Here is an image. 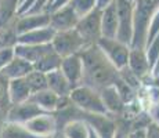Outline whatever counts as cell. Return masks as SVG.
I'll return each mask as SVG.
<instances>
[{"instance_id": "cell-21", "label": "cell", "mask_w": 159, "mask_h": 138, "mask_svg": "<svg viewBox=\"0 0 159 138\" xmlns=\"http://www.w3.org/2000/svg\"><path fill=\"white\" fill-rule=\"evenodd\" d=\"M30 101L39 105L44 112L47 113H53L56 112V106H57V101H58V96L54 94L53 91H50L48 88L42 91H38V93H33L32 96L29 97Z\"/></svg>"}, {"instance_id": "cell-35", "label": "cell", "mask_w": 159, "mask_h": 138, "mask_svg": "<svg viewBox=\"0 0 159 138\" xmlns=\"http://www.w3.org/2000/svg\"><path fill=\"white\" fill-rule=\"evenodd\" d=\"M129 2H133V0H129Z\"/></svg>"}, {"instance_id": "cell-5", "label": "cell", "mask_w": 159, "mask_h": 138, "mask_svg": "<svg viewBox=\"0 0 159 138\" xmlns=\"http://www.w3.org/2000/svg\"><path fill=\"white\" fill-rule=\"evenodd\" d=\"M118 10V32L116 40L129 46L133 39V7L129 0H116Z\"/></svg>"}, {"instance_id": "cell-29", "label": "cell", "mask_w": 159, "mask_h": 138, "mask_svg": "<svg viewBox=\"0 0 159 138\" xmlns=\"http://www.w3.org/2000/svg\"><path fill=\"white\" fill-rule=\"evenodd\" d=\"M15 57L14 54V47H4L0 48V70L4 68L8 62Z\"/></svg>"}, {"instance_id": "cell-8", "label": "cell", "mask_w": 159, "mask_h": 138, "mask_svg": "<svg viewBox=\"0 0 159 138\" xmlns=\"http://www.w3.org/2000/svg\"><path fill=\"white\" fill-rule=\"evenodd\" d=\"M44 112L43 109L39 105H36L33 101L26 100L25 102L21 104H15V105H11L10 109L7 112V118H6V122H13V123H26L30 119L36 118L39 115H43Z\"/></svg>"}, {"instance_id": "cell-30", "label": "cell", "mask_w": 159, "mask_h": 138, "mask_svg": "<svg viewBox=\"0 0 159 138\" xmlns=\"http://www.w3.org/2000/svg\"><path fill=\"white\" fill-rule=\"evenodd\" d=\"M145 138H159V124L158 123H149L145 128Z\"/></svg>"}, {"instance_id": "cell-34", "label": "cell", "mask_w": 159, "mask_h": 138, "mask_svg": "<svg viewBox=\"0 0 159 138\" xmlns=\"http://www.w3.org/2000/svg\"><path fill=\"white\" fill-rule=\"evenodd\" d=\"M154 83H155V87L159 88V73L157 76H154Z\"/></svg>"}, {"instance_id": "cell-12", "label": "cell", "mask_w": 159, "mask_h": 138, "mask_svg": "<svg viewBox=\"0 0 159 138\" xmlns=\"http://www.w3.org/2000/svg\"><path fill=\"white\" fill-rule=\"evenodd\" d=\"M118 32V10L116 0L101 10V38L115 39Z\"/></svg>"}, {"instance_id": "cell-17", "label": "cell", "mask_w": 159, "mask_h": 138, "mask_svg": "<svg viewBox=\"0 0 159 138\" xmlns=\"http://www.w3.org/2000/svg\"><path fill=\"white\" fill-rule=\"evenodd\" d=\"M46 79H47V88L50 91H53L58 97H69L72 87L60 69L46 73Z\"/></svg>"}, {"instance_id": "cell-9", "label": "cell", "mask_w": 159, "mask_h": 138, "mask_svg": "<svg viewBox=\"0 0 159 138\" xmlns=\"http://www.w3.org/2000/svg\"><path fill=\"white\" fill-rule=\"evenodd\" d=\"M32 134L40 138H53L57 133V123L53 113H43L24 123Z\"/></svg>"}, {"instance_id": "cell-13", "label": "cell", "mask_w": 159, "mask_h": 138, "mask_svg": "<svg viewBox=\"0 0 159 138\" xmlns=\"http://www.w3.org/2000/svg\"><path fill=\"white\" fill-rule=\"evenodd\" d=\"M79 21V17L75 13L73 6L71 7H65L61 10L56 11L50 17V26L53 28L56 32H62V30L73 29Z\"/></svg>"}, {"instance_id": "cell-19", "label": "cell", "mask_w": 159, "mask_h": 138, "mask_svg": "<svg viewBox=\"0 0 159 138\" xmlns=\"http://www.w3.org/2000/svg\"><path fill=\"white\" fill-rule=\"evenodd\" d=\"M100 96H101L102 104L107 108L109 115H120L122 110L125 108V104L122 101L119 93L116 91L115 86H109V87H105L104 90L100 91Z\"/></svg>"}, {"instance_id": "cell-33", "label": "cell", "mask_w": 159, "mask_h": 138, "mask_svg": "<svg viewBox=\"0 0 159 138\" xmlns=\"http://www.w3.org/2000/svg\"><path fill=\"white\" fill-rule=\"evenodd\" d=\"M87 126H89V124H87ZM87 138H100L98 134H97L96 131H94L93 128L90 127V126H89V137H87Z\"/></svg>"}, {"instance_id": "cell-23", "label": "cell", "mask_w": 159, "mask_h": 138, "mask_svg": "<svg viewBox=\"0 0 159 138\" xmlns=\"http://www.w3.org/2000/svg\"><path fill=\"white\" fill-rule=\"evenodd\" d=\"M60 131L64 134L65 138H87L89 137V126L86 122L80 120V119H75V120L68 122Z\"/></svg>"}, {"instance_id": "cell-4", "label": "cell", "mask_w": 159, "mask_h": 138, "mask_svg": "<svg viewBox=\"0 0 159 138\" xmlns=\"http://www.w3.org/2000/svg\"><path fill=\"white\" fill-rule=\"evenodd\" d=\"M51 46H53V50L61 58H65L69 55L78 54L82 48H84L89 44L80 38V35L73 28V29L57 32L51 40Z\"/></svg>"}, {"instance_id": "cell-16", "label": "cell", "mask_w": 159, "mask_h": 138, "mask_svg": "<svg viewBox=\"0 0 159 138\" xmlns=\"http://www.w3.org/2000/svg\"><path fill=\"white\" fill-rule=\"evenodd\" d=\"M32 70H33L32 64L15 55L13 60L0 70V75L4 76L7 80H13V79H18V78H25Z\"/></svg>"}, {"instance_id": "cell-25", "label": "cell", "mask_w": 159, "mask_h": 138, "mask_svg": "<svg viewBox=\"0 0 159 138\" xmlns=\"http://www.w3.org/2000/svg\"><path fill=\"white\" fill-rule=\"evenodd\" d=\"M11 106L10 98H8V80L4 76L0 75V128L6 122L7 112Z\"/></svg>"}, {"instance_id": "cell-26", "label": "cell", "mask_w": 159, "mask_h": 138, "mask_svg": "<svg viewBox=\"0 0 159 138\" xmlns=\"http://www.w3.org/2000/svg\"><path fill=\"white\" fill-rule=\"evenodd\" d=\"M25 80L28 83L32 94L47 88V79H46V73H43V72L32 70V72H29L28 75L25 76Z\"/></svg>"}, {"instance_id": "cell-32", "label": "cell", "mask_w": 159, "mask_h": 138, "mask_svg": "<svg viewBox=\"0 0 159 138\" xmlns=\"http://www.w3.org/2000/svg\"><path fill=\"white\" fill-rule=\"evenodd\" d=\"M111 2H114V0H97V8L98 10H102L105 6H108Z\"/></svg>"}, {"instance_id": "cell-20", "label": "cell", "mask_w": 159, "mask_h": 138, "mask_svg": "<svg viewBox=\"0 0 159 138\" xmlns=\"http://www.w3.org/2000/svg\"><path fill=\"white\" fill-rule=\"evenodd\" d=\"M48 25H50V15L48 14L30 15V17H24L17 21L15 32H17V36H18V35H22V33L30 32V30H35V29H40V28H44Z\"/></svg>"}, {"instance_id": "cell-10", "label": "cell", "mask_w": 159, "mask_h": 138, "mask_svg": "<svg viewBox=\"0 0 159 138\" xmlns=\"http://www.w3.org/2000/svg\"><path fill=\"white\" fill-rule=\"evenodd\" d=\"M60 70L64 73L66 80L69 82L72 90L79 86H82V73H83V66H82V61L78 54L69 55V57L62 58L61 61Z\"/></svg>"}, {"instance_id": "cell-1", "label": "cell", "mask_w": 159, "mask_h": 138, "mask_svg": "<svg viewBox=\"0 0 159 138\" xmlns=\"http://www.w3.org/2000/svg\"><path fill=\"white\" fill-rule=\"evenodd\" d=\"M78 55L83 66L82 86H87L100 93L105 87L114 86L119 79V70L96 43L82 48Z\"/></svg>"}, {"instance_id": "cell-11", "label": "cell", "mask_w": 159, "mask_h": 138, "mask_svg": "<svg viewBox=\"0 0 159 138\" xmlns=\"http://www.w3.org/2000/svg\"><path fill=\"white\" fill-rule=\"evenodd\" d=\"M53 46L51 43H44V44H15L14 46V54L17 57L22 58V60L28 61L33 65L36 64L39 60L47 55L48 53H51Z\"/></svg>"}, {"instance_id": "cell-18", "label": "cell", "mask_w": 159, "mask_h": 138, "mask_svg": "<svg viewBox=\"0 0 159 138\" xmlns=\"http://www.w3.org/2000/svg\"><path fill=\"white\" fill-rule=\"evenodd\" d=\"M30 96H32V91H30L25 78L8 80V98H10L11 105L25 102L26 100H29Z\"/></svg>"}, {"instance_id": "cell-22", "label": "cell", "mask_w": 159, "mask_h": 138, "mask_svg": "<svg viewBox=\"0 0 159 138\" xmlns=\"http://www.w3.org/2000/svg\"><path fill=\"white\" fill-rule=\"evenodd\" d=\"M0 138H40L32 134L28 128L21 123L4 122L0 128Z\"/></svg>"}, {"instance_id": "cell-31", "label": "cell", "mask_w": 159, "mask_h": 138, "mask_svg": "<svg viewBox=\"0 0 159 138\" xmlns=\"http://www.w3.org/2000/svg\"><path fill=\"white\" fill-rule=\"evenodd\" d=\"M129 138H145V128H139V130L130 131Z\"/></svg>"}, {"instance_id": "cell-27", "label": "cell", "mask_w": 159, "mask_h": 138, "mask_svg": "<svg viewBox=\"0 0 159 138\" xmlns=\"http://www.w3.org/2000/svg\"><path fill=\"white\" fill-rule=\"evenodd\" d=\"M94 4H96V0H76L73 8H75L76 15H78L79 18H82L83 15L89 14L93 10Z\"/></svg>"}, {"instance_id": "cell-6", "label": "cell", "mask_w": 159, "mask_h": 138, "mask_svg": "<svg viewBox=\"0 0 159 138\" xmlns=\"http://www.w3.org/2000/svg\"><path fill=\"white\" fill-rule=\"evenodd\" d=\"M75 30L87 44H94L101 38V10L94 8L89 14L79 18Z\"/></svg>"}, {"instance_id": "cell-7", "label": "cell", "mask_w": 159, "mask_h": 138, "mask_svg": "<svg viewBox=\"0 0 159 138\" xmlns=\"http://www.w3.org/2000/svg\"><path fill=\"white\" fill-rule=\"evenodd\" d=\"M96 44L101 48L102 53L107 55V58L114 64V66L118 70L122 69L123 66H127L129 53H130L129 46L118 42L116 39H107V38H100Z\"/></svg>"}, {"instance_id": "cell-2", "label": "cell", "mask_w": 159, "mask_h": 138, "mask_svg": "<svg viewBox=\"0 0 159 138\" xmlns=\"http://www.w3.org/2000/svg\"><path fill=\"white\" fill-rule=\"evenodd\" d=\"M158 6L159 0H137L136 8H133V39L130 48H145L148 25Z\"/></svg>"}, {"instance_id": "cell-3", "label": "cell", "mask_w": 159, "mask_h": 138, "mask_svg": "<svg viewBox=\"0 0 159 138\" xmlns=\"http://www.w3.org/2000/svg\"><path fill=\"white\" fill-rule=\"evenodd\" d=\"M69 100L76 108H79L83 112L97 113V115H109L102 104L100 93L87 87V86H79V87L73 88L69 94Z\"/></svg>"}, {"instance_id": "cell-28", "label": "cell", "mask_w": 159, "mask_h": 138, "mask_svg": "<svg viewBox=\"0 0 159 138\" xmlns=\"http://www.w3.org/2000/svg\"><path fill=\"white\" fill-rule=\"evenodd\" d=\"M148 32H147V42H145V46L147 44H149L152 40L155 39V36L159 33V11L157 14L152 17V20H151V22H149V25H148Z\"/></svg>"}, {"instance_id": "cell-24", "label": "cell", "mask_w": 159, "mask_h": 138, "mask_svg": "<svg viewBox=\"0 0 159 138\" xmlns=\"http://www.w3.org/2000/svg\"><path fill=\"white\" fill-rule=\"evenodd\" d=\"M61 61H62V58L56 51H51L47 55H44L42 60H39L36 64H33V70H39V72L43 73L53 72V70L60 69Z\"/></svg>"}, {"instance_id": "cell-14", "label": "cell", "mask_w": 159, "mask_h": 138, "mask_svg": "<svg viewBox=\"0 0 159 138\" xmlns=\"http://www.w3.org/2000/svg\"><path fill=\"white\" fill-rule=\"evenodd\" d=\"M56 30L50 25L40 28V29H35L30 32L22 33V35L17 36V44H44V43H51Z\"/></svg>"}, {"instance_id": "cell-15", "label": "cell", "mask_w": 159, "mask_h": 138, "mask_svg": "<svg viewBox=\"0 0 159 138\" xmlns=\"http://www.w3.org/2000/svg\"><path fill=\"white\" fill-rule=\"evenodd\" d=\"M127 66L130 68V70L141 80L145 76L149 75V64L147 60L145 51L141 48H130L129 53V61H127Z\"/></svg>"}]
</instances>
